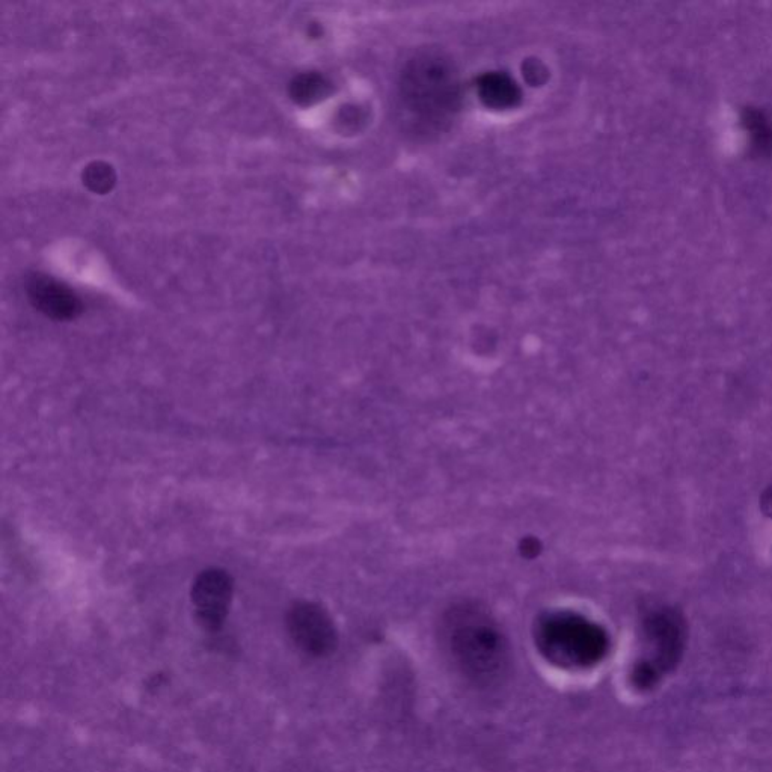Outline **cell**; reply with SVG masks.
I'll list each match as a JSON object with an SVG mask.
<instances>
[{
    "instance_id": "obj_9",
    "label": "cell",
    "mask_w": 772,
    "mask_h": 772,
    "mask_svg": "<svg viewBox=\"0 0 772 772\" xmlns=\"http://www.w3.org/2000/svg\"><path fill=\"white\" fill-rule=\"evenodd\" d=\"M483 86H485V94L483 95L488 97L492 103L503 105V103L512 102L513 97H515L512 83L506 82L500 77H492Z\"/></svg>"
},
{
    "instance_id": "obj_5",
    "label": "cell",
    "mask_w": 772,
    "mask_h": 772,
    "mask_svg": "<svg viewBox=\"0 0 772 772\" xmlns=\"http://www.w3.org/2000/svg\"><path fill=\"white\" fill-rule=\"evenodd\" d=\"M234 583L230 573L222 569H207L193 581V608L198 623L207 631H219L227 619L233 598Z\"/></svg>"
},
{
    "instance_id": "obj_7",
    "label": "cell",
    "mask_w": 772,
    "mask_h": 772,
    "mask_svg": "<svg viewBox=\"0 0 772 772\" xmlns=\"http://www.w3.org/2000/svg\"><path fill=\"white\" fill-rule=\"evenodd\" d=\"M328 91V82L316 73L299 74L288 86V94L293 102L304 108L316 105L317 102L325 99Z\"/></svg>"
},
{
    "instance_id": "obj_8",
    "label": "cell",
    "mask_w": 772,
    "mask_h": 772,
    "mask_svg": "<svg viewBox=\"0 0 772 772\" xmlns=\"http://www.w3.org/2000/svg\"><path fill=\"white\" fill-rule=\"evenodd\" d=\"M82 180L91 192L105 195L114 189L115 183H117V174L109 163L92 162L83 171Z\"/></svg>"
},
{
    "instance_id": "obj_6",
    "label": "cell",
    "mask_w": 772,
    "mask_h": 772,
    "mask_svg": "<svg viewBox=\"0 0 772 772\" xmlns=\"http://www.w3.org/2000/svg\"><path fill=\"white\" fill-rule=\"evenodd\" d=\"M29 301L44 316L59 322L76 319L82 314V301L64 282L52 276L34 273L26 279Z\"/></svg>"
},
{
    "instance_id": "obj_1",
    "label": "cell",
    "mask_w": 772,
    "mask_h": 772,
    "mask_svg": "<svg viewBox=\"0 0 772 772\" xmlns=\"http://www.w3.org/2000/svg\"><path fill=\"white\" fill-rule=\"evenodd\" d=\"M444 640L454 665L474 684L486 687L506 676L509 641L497 622L477 605H457L448 611Z\"/></svg>"
},
{
    "instance_id": "obj_2",
    "label": "cell",
    "mask_w": 772,
    "mask_h": 772,
    "mask_svg": "<svg viewBox=\"0 0 772 772\" xmlns=\"http://www.w3.org/2000/svg\"><path fill=\"white\" fill-rule=\"evenodd\" d=\"M536 643L548 661L564 668L598 664L608 650L604 629L570 611L546 614L537 622Z\"/></svg>"
},
{
    "instance_id": "obj_3",
    "label": "cell",
    "mask_w": 772,
    "mask_h": 772,
    "mask_svg": "<svg viewBox=\"0 0 772 772\" xmlns=\"http://www.w3.org/2000/svg\"><path fill=\"white\" fill-rule=\"evenodd\" d=\"M287 631L299 650L323 658L338 643L337 629L326 610L313 602H298L287 613Z\"/></svg>"
},
{
    "instance_id": "obj_4",
    "label": "cell",
    "mask_w": 772,
    "mask_h": 772,
    "mask_svg": "<svg viewBox=\"0 0 772 772\" xmlns=\"http://www.w3.org/2000/svg\"><path fill=\"white\" fill-rule=\"evenodd\" d=\"M436 61L438 59L417 62L406 74L408 99L414 102L417 111L429 112L430 115L441 114L444 109L451 108L456 97L453 79Z\"/></svg>"
}]
</instances>
